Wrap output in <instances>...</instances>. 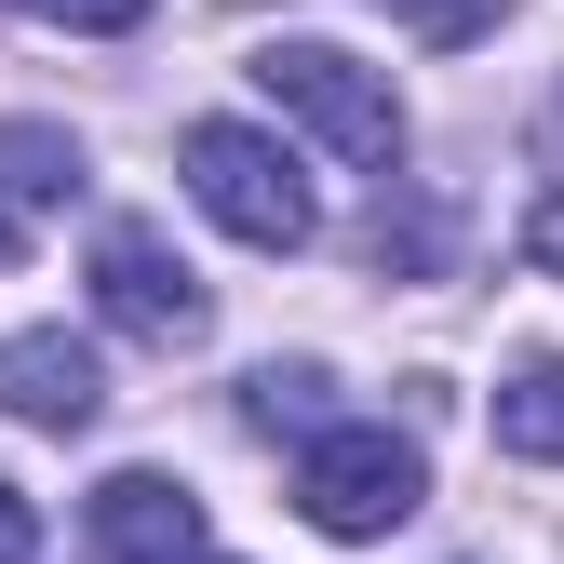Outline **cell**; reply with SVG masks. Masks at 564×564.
I'll list each match as a JSON object with an SVG mask.
<instances>
[{
	"mask_svg": "<svg viewBox=\"0 0 564 564\" xmlns=\"http://www.w3.org/2000/svg\"><path fill=\"white\" fill-rule=\"evenodd\" d=\"M175 162H188V202H202L229 242H256V256H296V242L323 229V216H310L296 149H282V134H256V121H188V134H175Z\"/></svg>",
	"mask_w": 564,
	"mask_h": 564,
	"instance_id": "6da1fadb",
	"label": "cell"
},
{
	"mask_svg": "<svg viewBox=\"0 0 564 564\" xmlns=\"http://www.w3.org/2000/svg\"><path fill=\"white\" fill-rule=\"evenodd\" d=\"M256 95L282 121H310L336 162H403V95L377 82L364 54H336V41H269L256 54Z\"/></svg>",
	"mask_w": 564,
	"mask_h": 564,
	"instance_id": "7a4b0ae2",
	"label": "cell"
},
{
	"mask_svg": "<svg viewBox=\"0 0 564 564\" xmlns=\"http://www.w3.org/2000/svg\"><path fill=\"white\" fill-rule=\"evenodd\" d=\"M416 498H431V457H416L403 431H377V416L310 431V457H296V511H310L323 538H390Z\"/></svg>",
	"mask_w": 564,
	"mask_h": 564,
	"instance_id": "3957f363",
	"label": "cell"
},
{
	"mask_svg": "<svg viewBox=\"0 0 564 564\" xmlns=\"http://www.w3.org/2000/svg\"><path fill=\"white\" fill-rule=\"evenodd\" d=\"M95 310L121 323V336H149V349H202L216 336V296L188 282V256L162 242V229H95Z\"/></svg>",
	"mask_w": 564,
	"mask_h": 564,
	"instance_id": "277c9868",
	"label": "cell"
},
{
	"mask_svg": "<svg viewBox=\"0 0 564 564\" xmlns=\"http://www.w3.org/2000/svg\"><path fill=\"white\" fill-rule=\"evenodd\" d=\"M0 416H28V431H95V416H108V364H95V336H67V323L0 336Z\"/></svg>",
	"mask_w": 564,
	"mask_h": 564,
	"instance_id": "5b68a950",
	"label": "cell"
},
{
	"mask_svg": "<svg viewBox=\"0 0 564 564\" xmlns=\"http://www.w3.org/2000/svg\"><path fill=\"white\" fill-rule=\"evenodd\" d=\"M95 551L108 564H216L202 551V498L175 470H108L95 484Z\"/></svg>",
	"mask_w": 564,
	"mask_h": 564,
	"instance_id": "8992f818",
	"label": "cell"
},
{
	"mask_svg": "<svg viewBox=\"0 0 564 564\" xmlns=\"http://www.w3.org/2000/svg\"><path fill=\"white\" fill-rule=\"evenodd\" d=\"M0 188L14 202H82V149L54 121H0Z\"/></svg>",
	"mask_w": 564,
	"mask_h": 564,
	"instance_id": "52a82bcc",
	"label": "cell"
},
{
	"mask_svg": "<svg viewBox=\"0 0 564 564\" xmlns=\"http://www.w3.org/2000/svg\"><path fill=\"white\" fill-rule=\"evenodd\" d=\"M498 444H511V457H551V470H564V364H524V377L498 390Z\"/></svg>",
	"mask_w": 564,
	"mask_h": 564,
	"instance_id": "ba28073f",
	"label": "cell"
},
{
	"mask_svg": "<svg viewBox=\"0 0 564 564\" xmlns=\"http://www.w3.org/2000/svg\"><path fill=\"white\" fill-rule=\"evenodd\" d=\"M498 14H511V0H403V28H416V41H484Z\"/></svg>",
	"mask_w": 564,
	"mask_h": 564,
	"instance_id": "9c48e42d",
	"label": "cell"
},
{
	"mask_svg": "<svg viewBox=\"0 0 564 564\" xmlns=\"http://www.w3.org/2000/svg\"><path fill=\"white\" fill-rule=\"evenodd\" d=\"M41 28H82V41H121V28H149V0H28Z\"/></svg>",
	"mask_w": 564,
	"mask_h": 564,
	"instance_id": "30bf717a",
	"label": "cell"
},
{
	"mask_svg": "<svg viewBox=\"0 0 564 564\" xmlns=\"http://www.w3.org/2000/svg\"><path fill=\"white\" fill-rule=\"evenodd\" d=\"M0 564H41V511L14 498V484H0Z\"/></svg>",
	"mask_w": 564,
	"mask_h": 564,
	"instance_id": "8fae6325",
	"label": "cell"
},
{
	"mask_svg": "<svg viewBox=\"0 0 564 564\" xmlns=\"http://www.w3.org/2000/svg\"><path fill=\"white\" fill-rule=\"evenodd\" d=\"M524 256H538V269L564 282V188H551V202H538V216H524Z\"/></svg>",
	"mask_w": 564,
	"mask_h": 564,
	"instance_id": "7c38bea8",
	"label": "cell"
},
{
	"mask_svg": "<svg viewBox=\"0 0 564 564\" xmlns=\"http://www.w3.org/2000/svg\"><path fill=\"white\" fill-rule=\"evenodd\" d=\"M0 256H14V216H0Z\"/></svg>",
	"mask_w": 564,
	"mask_h": 564,
	"instance_id": "4fadbf2b",
	"label": "cell"
}]
</instances>
